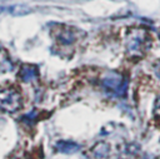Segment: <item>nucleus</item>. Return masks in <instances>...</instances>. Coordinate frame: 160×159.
<instances>
[{
    "label": "nucleus",
    "instance_id": "obj_1",
    "mask_svg": "<svg viewBox=\"0 0 160 159\" xmlns=\"http://www.w3.org/2000/svg\"><path fill=\"white\" fill-rule=\"evenodd\" d=\"M150 45V38L144 29H132L128 34L126 49L130 56H141Z\"/></svg>",
    "mask_w": 160,
    "mask_h": 159
},
{
    "label": "nucleus",
    "instance_id": "obj_2",
    "mask_svg": "<svg viewBox=\"0 0 160 159\" xmlns=\"http://www.w3.org/2000/svg\"><path fill=\"white\" fill-rule=\"evenodd\" d=\"M102 86L116 96H124L128 90V80L125 76L115 70L108 71L101 79Z\"/></svg>",
    "mask_w": 160,
    "mask_h": 159
},
{
    "label": "nucleus",
    "instance_id": "obj_3",
    "mask_svg": "<svg viewBox=\"0 0 160 159\" xmlns=\"http://www.w3.org/2000/svg\"><path fill=\"white\" fill-rule=\"evenodd\" d=\"M22 106V98L14 88L0 90V110L6 113H15Z\"/></svg>",
    "mask_w": 160,
    "mask_h": 159
},
{
    "label": "nucleus",
    "instance_id": "obj_4",
    "mask_svg": "<svg viewBox=\"0 0 160 159\" xmlns=\"http://www.w3.org/2000/svg\"><path fill=\"white\" fill-rule=\"evenodd\" d=\"M55 38L60 44L70 45L76 40V33L69 26H60L58 30H55Z\"/></svg>",
    "mask_w": 160,
    "mask_h": 159
},
{
    "label": "nucleus",
    "instance_id": "obj_5",
    "mask_svg": "<svg viewBox=\"0 0 160 159\" xmlns=\"http://www.w3.org/2000/svg\"><path fill=\"white\" fill-rule=\"evenodd\" d=\"M39 78V70L38 66L32 65V64H25L21 66L20 71H19V79L24 83H29L32 80H36Z\"/></svg>",
    "mask_w": 160,
    "mask_h": 159
},
{
    "label": "nucleus",
    "instance_id": "obj_6",
    "mask_svg": "<svg viewBox=\"0 0 160 159\" xmlns=\"http://www.w3.org/2000/svg\"><path fill=\"white\" fill-rule=\"evenodd\" d=\"M80 144L72 141V140H59L55 144V149L64 154H74L78 150H80Z\"/></svg>",
    "mask_w": 160,
    "mask_h": 159
},
{
    "label": "nucleus",
    "instance_id": "obj_7",
    "mask_svg": "<svg viewBox=\"0 0 160 159\" xmlns=\"http://www.w3.org/2000/svg\"><path fill=\"white\" fill-rule=\"evenodd\" d=\"M91 154L96 159H105L110 154V145L105 141H99L92 146Z\"/></svg>",
    "mask_w": 160,
    "mask_h": 159
},
{
    "label": "nucleus",
    "instance_id": "obj_8",
    "mask_svg": "<svg viewBox=\"0 0 160 159\" xmlns=\"http://www.w3.org/2000/svg\"><path fill=\"white\" fill-rule=\"evenodd\" d=\"M152 113L156 118L160 119V95L155 99V103H154V108H152Z\"/></svg>",
    "mask_w": 160,
    "mask_h": 159
},
{
    "label": "nucleus",
    "instance_id": "obj_9",
    "mask_svg": "<svg viewBox=\"0 0 160 159\" xmlns=\"http://www.w3.org/2000/svg\"><path fill=\"white\" fill-rule=\"evenodd\" d=\"M154 73H155V75H156V78L160 80V60L159 61H156L155 64H154Z\"/></svg>",
    "mask_w": 160,
    "mask_h": 159
},
{
    "label": "nucleus",
    "instance_id": "obj_10",
    "mask_svg": "<svg viewBox=\"0 0 160 159\" xmlns=\"http://www.w3.org/2000/svg\"><path fill=\"white\" fill-rule=\"evenodd\" d=\"M144 159H150V158H149V156H148V155H146V156H145V158H144Z\"/></svg>",
    "mask_w": 160,
    "mask_h": 159
},
{
    "label": "nucleus",
    "instance_id": "obj_11",
    "mask_svg": "<svg viewBox=\"0 0 160 159\" xmlns=\"http://www.w3.org/2000/svg\"><path fill=\"white\" fill-rule=\"evenodd\" d=\"M159 38H160V34H159Z\"/></svg>",
    "mask_w": 160,
    "mask_h": 159
}]
</instances>
